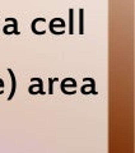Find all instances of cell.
Segmentation results:
<instances>
[{
    "label": "cell",
    "mask_w": 135,
    "mask_h": 153,
    "mask_svg": "<svg viewBox=\"0 0 135 153\" xmlns=\"http://www.w3.org/2000/svg\"><path fill=\"white\" fill-rule=\"evenodd\" d=\"M9 73H10V76H12V93H10V96H9V100H10L13 96H14V93H16V87H17V83H16V76H14V74H13V71L9 69Z\"/></svg>",
    "instance_id": "1"
}]
</instances>
